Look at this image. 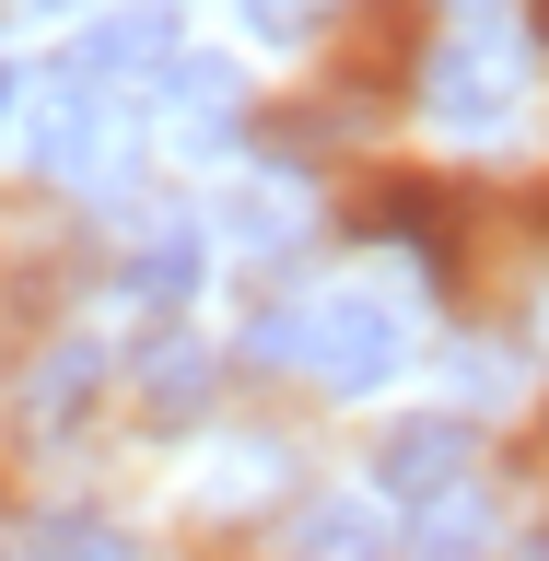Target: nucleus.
<instances>
[{
	"label": "nucleus",
	"mask_w": 549,
	"mask_h": 561,
	"mask_svg": "<svg viewBox=\"0 0 549 561\" xmlns=\"http://www.w3.org/2000/svg\"><path fill=\"white\" fill-rule=\"evenodd\" d=\"M258 363H305L316 386H340V398H363V386H386L398 363H410V328H398V305H375V293H328L316 316H293V328H258Z\"/></svg>",
	"instance_id": "1"
},
{
	"label": "nucleus",
	"mask_w": 549,
	"mask_h": 561,
	"mask_svg": "<svg viewBox=\"0 0 549 561\" xmlns=\"http://www.w3.org/2000/svg\"><path fill=\"white\" fill-rule=\"evenodd\" d=\"M421 105H433V129L491 140V129L526 105V47H515V35H491V24H468L456 47H433V70H421Z\"/></svg>",
	"instance_id": "2"
},
{
	"label": "nucleus",
	"mask_w": 549,
	"mask_h": 561,
	"mask_svg": "<svg viewBox=\"0 0 549 561\" xmlns=\"http://www.w3.org/2000/svg\"><path fill=\"white\" fill-rule=\"evenodd\" d=\"M375 491H398V503L468 491V421H398V433L375 445Z\"/></svg>",
	"instance_id": "3"
},
{
	"label": "nucleus",
	"mask_w": 549,
	"mask_h": 561,
	"mask_svg": "<svg viewBox=\"0 0 549 561\" xmlns=\"http://www.w3.org/2000/svg\"><path fill=\"white\" fill-rule=\"evenodd\" d=\"M164 105H175V129H187V140L210 152V140H235V117H245V82H235L222 59H164Z\"/></svg>",
	"instance_id": "4"
},
{
	"label": "nucleus",
	"mask_w": 549,
	"mask_h": 561,
	"mask_svg": "<svg viewBox=\"0 0 549 561\" xmlns=\"http://www.w3.org/2000/svg\"><path fill=\"white\" fill-rule=\"evenodd\" d=\"M164 59H175L164 12H105V24L70 47V70H94V82H129V70H164Z\"/></svg>",
	"instance_id": "5"
},
{
	"label": "nucleus",
	"mask_w": 549,
	"mask_h": 561,
	"mask_svg": "<svg viewBox=\"0 0 549 561\" xmlns=\"http://www.w3.org/2000/svg\"><path fill=\"white\" fill-rule=\"evenodd\" d=\"M94 386H105V351L94 340H59L47 363H35V386H24V421H35V433H59V421H82Z\"/></svg>",
	"instance_id": "6"
},
{
	"label": "nucleus",
	"mask_w": 549,
	"mask_h": 561,
	"mask_svg": "<svg viewBox=\"0 0 549 561\" xmlns=\"http://www.w3.org/2000/svg\"><path fill=\"white\" fill-rule=\"evenodd\" d=\"M140 305H175V293H199V234H152L140 245V270H129Z\"/></svg>",
	"instance_id": "7"
},
{
	"label": "nucleus",
	"mask_w": 549,
	"mask_h": 561,
	"mask_svg": "<svg viewBox=\"0 0 549 561\" xmlns=\"http://www.w3.org/2000/svg\"><path fill=\"white\" fill-rule=\"evenodd\" d=\"M199 386H210V363H199V351H164V363H152V410H164V421H187V410H199Z\"/></svg>",
	"instance_id": "8"
},
{
	"label": "nucleus",
	"mask_w": 549,
	"mask_h": 561,
	"mask_svg": "<svg viewBox=\"0 0 549 561\" xmlns=\"http://www.w3.org/2000/svg\"><path fill=\"white\" fill-rule=\"evenodd\" d=\"M328 12H340V0H245V24H258V35H316Z\"/></svg>",
	"instance_id": "9"
},
{
	"label": "nucleus",
	"mask_w": 549,
	"mask_h": 561,
	"mask_svg": "<svg viewBox=\"0 0 549 561\" xmlns=\"http://www.w3.org/2000/svg\"><path fill=\"white\" fill-rule=\"evenodd\" d=\"M35 538H47V550H129L105 515H59V526H35Z\"/></svg>",
	"instance_id": "10"
},
{
	"label": "nucleus",
	"mask_w": 549,
	"mask_h": 561,
	"mask_svg": "<svg viewBox=\"0 0 549 561\" xmlns=\"http://www.w3.org/2000/svg\"><path fill=\"white\" fill-rule=\"evenodd\" d=\"M293 538H305V550H363V538H375V515H305Z\"/></svg>",
	"instance_id": "11"
},
{
	"label": "nucleus",
	"mask_w": 549,
	"mask_h": 561,
	"mask_svg": "<svg viewBox=\"0 0 549 561\" xmlns=\"http://www.w3.org/2000/svg\"><path fill=\"white\" fill-rule=\"evenodd\" d=\"M12 105H24V82H12V70H0V129H12Z\"/></svg>",
	"instance_id": "12"
},
{
	"label": "nucleus",
	"mask_w": 549,
	"mask_h": 561,
	"mask_svg": "<svg viewBox=\"0 0 549 561\" xmlns=\"http://www.w3.org/2000/svg\"><path fill=\"white\" fill-rule=\"evenodd\" d=\"M0 12H70V0H0Z\"/></svg>",
	"instance_id": "13"
},
{
	"label": "nucleus",
	"mask_w": 549,
	"mask_h": 561,
	"mask_svg": "<svg viewBox=\"0 0 549 561\" xmlns=\"http://www.w3.org/2000/svg\"><path fill=\"white\" fill-rule=\"evenodd\" d=\"M538 35H549V0H538Z\"/></svg>",
	"instance_id": "14"
}]
</instances>
